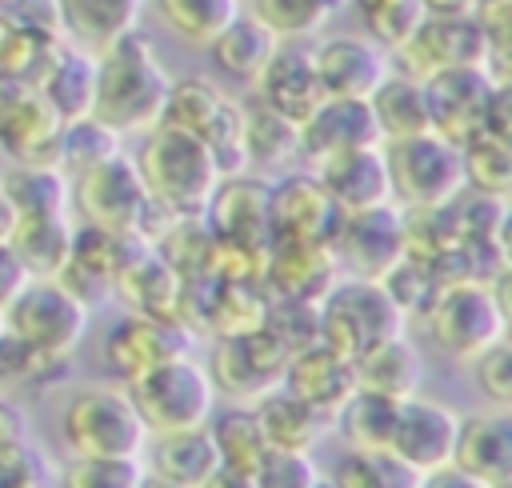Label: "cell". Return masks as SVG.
Returning a JSON list of instances; mask_svg holds the SVG:
<instances>
[{
	"label": "cell",
	"mask_w": 512,
	"mask_h": 488,
	"mask_svg": "<svg viewBox=\"0 0 512 488\" xmlns=\"http://www.w3.org/2000/svg\"><path fill=\"white\" fill-rule=\"evenodd\" d=\"M168 88H172V76L164 72L156 44L140 28H128L124 36H116L96 52L92 116L116 128L120 136L148 132L164 116Z\"/></svg>",
	"instance_id": "1"
},
{
	"label": "cell",
	"mask_w": 512,
	"mask_h": 488,
	"mask_svg": "<svg viewBox=\"0 0 512 488\" xmlns=\"http://www.w3.org/2000/svg\"><path fill=\"white\" fill-rule=\"evenodd\" d=\"M132 164L148 200L160 204L168 216H200L212 188L220 184V168L208 144L164 120L144 132Z\"/></svg>",
	"instance_id": "2"
},
{
	"label": "cell",
	"mask_w": 512,
	"mask_h": 488,
	"mask_svg": "<svg viewBox=\"0 0 512 488\" xmlns=\"http://www.w3.org/2000/svg\"><path fill=\"white\" fill-rule=\"evenodd\" d=\"M68 200L76 204L80 224H92V228H104V232H116V236L136 232L152 244L176 220L160 204L148 200V192L140 184V172L124 152L76 172L68 180Z\"/></svg>",
	"instance_id": "3"
},
{
	"label": "cell",
	"mask_w": 512,
	"mask_h": 488,
	"mask_svg": "<svg viewBox=\"0 0 512 488\" xmlns=\"http://www.w3.org/2000/svg\"><path fill=\"white\" fill-rule=\"evenodd\" d=\"M128 400L140 412L144 428L152 436L160 432H184V428H204L212 420L216 388L208 372L188 356L164 360L140 376L128 380Z\"/></svg>",
	"instance_id": "4"
},
{
	"label": "cell",
	"mask_w": 512,
	"mask_h": 488,
	"mask_svg": "<svg viewBox=\"0 0 512 488\" xmlns=\"http://www.w3.org/2000/svg\"><path fill=\"white\" fill-rule=\"evenodd\" d=\"M404 324L408 316L392 304L380 280L344 276L320 296V340L348 360L388 336H400Z\"/></svg>",
	"instance_id": "5"
},
{
	"label": "cell",
	"mask_w": 512,
	"mask_h": 488,
	"mask_svg": "<svg viewBox=\"0 0 512 488\" xmlns=\"http://www.w3.org/2000/svg\"><path fill=\"white\" fill-rule=\"evenodd\" d=\"M384 164L392 184V204L400 208H444L464 192L460 148L436 132H416L404 140H388Z\"/></svg>",
	"instance_id": "6"
},
{
	"label": "cell",
	"mask_w": 512,
	"mask_h": 488,
	"mask_svg": "<svg viewBox=\"0 0 512 488\" xmlns=\"http://www.w3.org/2000/svg\"><path fill=\"white\" fill-rule=\"evenodd\" d=\"M160 120L192 132L196 140H204L208 152L216 156L220 176L248 172V160H244V112L212 80H204V76L172 80Z\"/></svg>",
	"instance_id": "7"
},
{
	"label": "cell",
	"mask_w": 512,
	"mask_h": 488,
	"mask_svg": "<svg viewBox=\"0 0 512 488\" xmlns=\"http://www.w3.org/2000/svg\"><path fill=\"white\" fill-rule=\"evenodd\" d=\"M4 324L40 356L64 360L80 348L88 332V308L56 280H28L4 308Z\"/></svg>",
	"instance_id": "8"
},
{
	"label": "cell",
	"mask_w": 512,
	"mask_h": 488,
	"mask_svg": "<svg viewBox=\"0 0 512 488\" xmlns=\"http://www.w3.org/2000/svg\"><path fill=\"white\" fill-rule=\"evenodd\" d=\"M428 336L436 340L440 352L456 356V360H476L484 348H492L496 340H504V324L508 312L500 308V300L492 296L488 284H444L428 312Z\"/></svg>",
	"instance_id": "9"
},
{
	"label": "cell",
	"mask_w": 512,
	"mask_h": 488,
	"mask_svg": "<svg viewBox=\"0 0 512 488\" xmlns=\"http://www.w3.org/2000/svg\"><path fill=\"white\" fill-rule=\"evenodd\" d=\"M64 444L76 456H140L148 428L132 408L128 392L84 388L64 408Z\"/></svg>",
	"instance_id": "10"
},
{
	"label": "cell",
	"mask_w": 512,
	"mask_h": 488,
	"mask_svg": "<svg viewBox=\"0 0 512 488\" xmlns=\"http://www.w3.org/2000/svg\"><path fill=\"white\" fill-rule=\"evenodd\" d=\"M388 64L412 80H428L440 68L488 64V36L476 12H428L420 28L388 52Z\"/></svg>",
	"instance_id": "11"
},
{
	"label": "cell",
	"mask_w": 512,
	"mask_h": 488,
	"mask_svg": "<svg viewBox=\"0 0 512 488\" xmlns=\"http://www.w3.org/2000/svg\"><path fill=\"white\" fill-rule=\"evenodd\" d=\"M492 72L484 64H464V68H440L424 80V100H428V124L436 136L452 140L456 148L472 136L484 132V112L492 100Z\"/></svg>",
	"instance_id": "12"
},
{
	"label": "cell",
	"mask_w": 512,
	"mask_h": 488,
	"mask_svg": "<svg viewBox=\"0 0 512 488\" xmlns=\"http://www.w3.org/2000/svg\"><path fill=\"white\" fill-rule=\"evenodd\" d=\"M332 252L348 276L380 280L400 256H404V228H400V204H376L360 212H344L332 232Z\"/></svg>",
	"instance_id": "13"
},
{
	"label": "cell",
	"mask_w": 512,
	"mask_h": 488,
	"mask_svg": "<svg viewBox=\"0 0 512 488\" xmlns=\"http://www.w3.org/2000/svg\"><path fill=\"white\" fill-rule=\"evenodd\" d=\"M340 208L316 180V172H284L268 180V236L272 240H328L340 224Z\"/></svg>",
	"instance_id": "14"
},
{
	"label": "cell",
	"mask_w": 512,
	"mask_h": 488,
	"mask_svg": "<svg viewBox=\"0 0 512 488\" xmlns=\"http://www.w3.org/2000/svg\"><path fill=\"white\" fill-rule=\"evenodd\" d=\"M188 352H192V332L172 316L128 312L124 320L112 324V332L104 340V364L120 380H132V376H140L164 360L188 356Z\"/></svg>",
	"instance_id": "15"
},
{
	"label": "cell",
	"mask_w": 512,
	"mask_h": 488,
	"mask_svg": "<svg viewBox=\"0 0 512 488\" xmlns=\"http://www.w3.org/2000/svg\"><path fill=\"white\" fill-rule=\"evenodd\" d=\"M200 216L216 240L252 244V248L272 244V236H268V180L260 172L220 176V184L212 188Z\"/></svg>",
	"instance_id": "16"
},
{
	"label": "cell",
	"mask_w": 512,
	"mask_h": 488,
	"mask_svg": "<svg viewBox=\"0 0 512 488\" xmlns=\"http://www.w3.org/2000/svg\"><path fill=\"white\" fill-rule=\"evenodd\" d=\"M176 292H180V276L164 264L156 244L136 236V232L120 236V260H116V272H112V296H120L128 304V312L172 316L176 312Z\"/></svg>",
	"instance_id": "17"
},
{
	"label": "cell",
	"mask_w": 512,
	"mask_h": 488,
	"mask_svg": "<svg viewBox=\"0 0 512 488\" xmlns=\"http://www.w3.org/2000/svg\"><path fill=\"white\" fill-rule=\"evenodd\" d=\"M252 88H256L260 104H268L284 120L300 124L324 100L316 60H312V44L308 40H280L272 48L268 64L260 68V76L252 80Z\"/></svg>",
	"instance_id": "18"
},
{
	"label": "cell",
	"mask_w": 512,
	"mask_h": 488,
	"mask_svg": "<svg viewBox=\"0 0 512 488\" xmlns=\"http://www.w3.org/2000/svg\"><path fill=\"white\" fill-rule=\"evenodd\" d=\"M340 280V260L328 240H272L264 260V292L284 300H312Z\"/></svg>",
	"instance_id": "19"
},
{
	"label": "cell",
	"mask_w": 512,
	"mask_h": 488,
	"mask_svg": "<svg viewBox=\"0 0 512 488\" xmlns=\"http://www.w3.org/2000/svg\"><path fill=\"white\" fill-rule=\"evenodd\" d=\"M300 156L308 164H320L328 156L352 152V148H376L384 144L372 120L368 100H352V96H324L300 124Z\"/></svg>",
	"instance_id": "20"
},
{
	"label": "cell",
	"mask_w": 512,
	"mask_h": 488,
	"mask_svg": "<svg viewBox=\"0 0 512 488\" xmlns=\"http://www.w3.org/2000/svg\"><path fill=\"white\" fill-rule=\"evenodd\" d=\"M456 432H460V416L452 408H444L436 400L408 396V400H400L388 452L408 460L416 472H436V468L452 464Z\"/></svg>",
	"instance_id": "21"
},
{
	"label": "cell",
	"mask_w": 512,
	"mask_h": 488,
	"mask_svg": "<svg viewBox=\"0 0 512 488\" xmlns=\"http://www.w3.org/2000/svg\"><path fill=\"white\" fill-rule=\"evenodd\" d=\"M312 60H316L324 96L368 100L372 88L392 72L388 52L380 44H372L368 36H328V40L312 44Z\"/></svg>",
	"instance_id": "22"
},
{
	"label": "cell",
	"mask_w": 512,
	"mask_h": 488,
	"mask_svg": "<svg viewBox=\"0 0 512 488\" xmlns=\"http://www.w3.org/2000/svg\"><path fill=\"white\" fill-rule=\"evenodd\" d=\"M316 180L324 184V192L332 196V204L340 212H360V208H376L392 200V184H388V164H384V148H352L340 156H328L320 164H312Z\"/></svg>",
	"instance_id": "23"
},
{
	"label": "cell",
	"mask_w": 512,
	"mask_h": 488,
	"mask_svg": "<svg viewBox=\"0 0 512 488\" xmlns=\"http://www.w3.org/2000/svg\"><path fill=\"white\" fill-rule=\"evenodd\" d=\"M292 396H300L304 404H312L316 412L324 416H336V408L356 392V372H352V360L340 356L336 348H328L324 340L308 344L304 352H296L284 368V380H280Z\"/></svg>",
	"instance_id": "24"
},
{
	"label": "cell",
	"mask_w": 512,
	"mask_h": 488,
	"mask_svg": "<svg viewBox=\"0 0 512 488\" xmlns=\"http://www.w3.org/2000/svg\"><path fill=\"white\" fill-rule=\"evenodd\" d=\"M32 88L48 100V108L60 120L88 116L92 112V92H96V52H88L72 40H60Z\"/></svg>",
	"instance_id": "25"
},
{
	"label": "cell",
	"mask_w": 512,
	"mask_h": 488,
	"mask_svg": "<svg viewBox=\"0 0 512 488\" xmlns=\"http://www.w3.org/2000/svg\"><path fill=\"white\" fill-rule=\"evenodd\" d=\"M452 464L476 476L488 488H504L512 480V420L508 416H472L460 420Z\"/></svg>",
	"instance_id": "26"
},
{
	"label": "cell",
	"mask_w": 512,
	"mask_h": 488,
	"mask_svg": "<svg viewBox=\"0 0 512 488\" xmlns=\"http://www.w3.org/2000/svg\"><path fill=\"white\" fill-rule=\"evenodd\" d=\"M60 116L48 108V100L36 88H24L12 108L0 120V144L20 164H56V140H60Z\"/></svg>",
	"instance_id": "27"
},
{
	"label": "cell",
	"mask_w": 512,
	"mask_h": 488,
	"mask_svg": "<svg viewBox=\"0 0 512 488\" xmlns=\"http://www.w3.org/2000/svg\"><path fill=\"white\" fill-rule=\"evenodd\" d=\"M264 436L272 448H292V452H312L320 444V436L332 428V416L316 412L312 404H304L300 396H292L284 384H276L272 392H264L252 404Z\"/></svg>",
	"instance_id": "28"
},
{
	"label": "cell",
	"mask_w": 512,
	"mask_h": 488,
	"mask_svg": "<svg viewBox=\"0 0 512 488\" xmlns=\"http://www.w3.org/2000/svg\"><path fill=\"white\" fill-rule=\"evenodd\" d=\"M140 12H144V0H56L64 40L88 52H100L104 44L136 28Z\"/></svg>",
	"instance_id": "29"
},
{
	"label": "cell",
	"mask_w": 512,
	"mask_h": 488,
	"mask_svg": "<svg viewBox=\"0 0 512 488\" xmlns=\"http://www.w3.org/2000/svg\"><path fill=\"white\" fill-rule=\"evenodd\" d=\"M268 316V292L264 284H248V280H216L208 284V300H204V332L216 340H240L252 336L256 328H264Z\"/></svg>",
	"instance_id": "30"
},
{
	"label": "cell",
	"mask_w": 512,
	"mask_h": 488,
	"mask_svg": "<svg viewBox=\"0 0 512 488\" xmlns=\"http://www.w3.org/2000/svg\"><path fill=\"white\" fill-rule=\"evenodd\" d=\"M352 372H356V388H368V392H380L392 400H408L420 388V356L404 332L364 348L352 360Z\"/></svg>",
	"instance_id": "31"
},
{
	"label": "cell",
	"mask_w": 512,
	"mask_h": 488,
	"mask_svg": "<svg viewBox=\"0 0 512 488\" xmlns=\"http://www.w3.org/2000/svg\"><path fill=\"white\" fill-rule=\"evenodd\" d=\"M368 108H372V120H376V132H380L384 144L416 136V132H432L428 100H424V80H412V76H404L396 68L372 88Z\"/></svg>",
	"instance_id": "32"
},
{
	"label": "cell",
	"mask_w": 512,
	"mask_h": 488,
	"mask_svg": "<svg viewBox=\"0 0 512 488\" xmlns=\"http://www.w3.org/2000/svg\"><path fill=\"white\" fill-rule=\"evenodd\" d=\"M276 44H280V40H276L252 12H240V16H232V20L224 24V32L208 44V56H212V64H216L224 76H232V80H240V84H252V80L260 76V68L268 64V56H272Z\"/></svg>",
	"instance_id": "33"
},
{
	"label": "cell",
	"mask_w": 512,
	"mask_h": 488,
	"mask_svg": "<svg viewBox=\"0 0 512 488\" xmlns=\"http://www.w3.org/2000/svg\"><path fill=\"white\" fill-rule=\"evenodd\" d=\"M12 252L20 256V264L28 268L32 280H52L72 252V224L68 216H20L12 236H8Z\"/></svg>",
	"instance_id": "34"
},
{
	"label": "cell",
	"mask_w": 512,
	"mask_h": 488,
	"mask_svg": "<svg viewBox=\"0 0 512 488\" xmlns=\"http://www.w3.org/2000/svg\"><path fill=\"white\" fill-rule=\"evenodd\" d=\"M216 468H220V456H216V444L208 436V424L184 428V432H160L152 444V472L172 480V484L200 488Z\"/></svg>",
	"instance_id": "35"
},
{
	"label": "cell",
	"mask_w": 512,
	"mask_h": 488,
	"mask_svg": "<svg viewBox=\"0 0 512 488\" xmlns=\"http://www.w3.org/2000/svg\"><path fill=\"white\" fill-rule=\"evenodd\" d=\"M396 412L400 400L356 388L332 416V428H340V436L348 440L352 452H380L392 444V428H396Z\"/></svg>",
	"instance_id": "36"
},
{
	"label": "cell",
	"mask_w": 512,
	"mask_h": 488,
	"mask_svg": "<svg viewBox=\"0 0 512 488\" xmlns=\"http://www.w3.org/2000/svg\"><path fill=\"white\" fill-rule=\"evenodd\" d=\"M244 112V160L248 172H272V168H288V160L300 156V132L292 120H284L280 112H272L268 104H248Z\"/></svg>",
	"instance_id": "37"
},
{
	"label": "cell",
	"mask_w": 512,
	"mask_h": 488,
	"mask_svg": "<svg viewBox=\"0 0 512 488\" xmlns=\"http://www.w3.org/2000/svg\"><path fill=\"white\" fill-rule=\"evenodd\" d=\"M152 4L160 24L192 48H208L224 32V24L244 12L240 0H152Z\"/></svg>",
	"instance_id": "38"
},
{
	"label": "cell",
	"mask_w": 512,
	"mask_h": 488,
	"mask_svg": "<svg viewBox=\"0 0 512 488\" xmlns=\"http://www.w3.org/2000/svg\"><path fill=\"white\" fill-rule=\"evenodd\" d=\"M208 436L216 444L220 464L232 468V472H244V476H252L256 464L264 460V452L272 448L268 436H264V428H260V420H256V412L252 408H240V404H232L228 412H220L212 420Z\"/></svg>",
	"instance_id": "39"
},
{
	"label": "cell",
	"mask_w": 512,
	"mask_h": 488,
	"mask_svg": "<svg viewBox=\"0 0 512 488\" xmlns=\"http://www.w3.org/2000/svg\"><path fill=\"white\" fill-rule=\"evenodd\" d=\"M208 380H212V388L216 392H224L232 404H240V408H252L264 392H272L280 380H272L268 372H260L256 364H252V356L244 352V344L240 340H216V348H212V360H208Z\"/></svg>",
	"instance_id": "40"
},
{
	"label": "cell",
	"mask_w": 512,
	"mask_h": 488,
	"mask_svg": "<svg viewBox=\"0 0 512 488\" xmlns=\"http://www.w3.org/2000/svg\"><path fill=\"white\" fill-rule=\"evenodd\" d=\"M0 184L20 216H60L68 208V176L56 164H16Z\"/></svg>",
	"instance_id": "41"
},
{
	"label": "cell",
	"mask_w": 512,
	"mask_h": 488,
	"mask_svg": "<svg viewBox=\"0 0 512 488\" xmlns=\"http://www.w3.org/2000/svg\"><path fill=\"white\" fill-rule=\"evenodd\" d=\"M120 152V132L108 128L104 120H96L92 112L88 116H76V120H64L60 124V140H56V168L72 180L76 172L108 160Z\"/></svg>",
	"instance_id": "42"
},
{
	"label": "cell",
	"mask_w": 512,
	"mask_h": 488,
	"mask_svg": "<svg viewBox=\"0 0 512 488\" xmlns=\"http://www.w3.org/2000/svg\"><path fill=\"white\" fill-rule=\"evenodd\" d=\"M344 8L348 0H248V12L276 40H308Z\"/></svg>",
	"instance_id": "43"
},
{
	"label": "cell",
	"mask_w": 512,
	"mask_h": 488,
	"mask_svg": "<svg viewBox=\"0 0 512 488\" xmlns=\"http://www.w3.org/2000/svg\"><path fill=\"white\" fill-rule=\"evenodd\" d=\"M420 480L424 472H416L408 460H400L388 448L348 452L332 472V488H420Z\"/></svg>",
	"instance_id": "44"
},
{
	"label": "cell",
	"mask_w": 512,
	"mask_h": 488,
	"mask_svg": "<svg viewBox=\"0 0 512 488\" xmlns=\"http://www.w3.org/2000/svg\"><path fill=\"white\" fill-rule=\"evenodd\" d=\"M460 168H464V188L488 192V196H508V188H512V144L480 132V136L460 144Z\"/></svg>",
	"instance_id": "45"
},
{
	"label": "cell",
	"mask_w": 512,
	"mask_h": 488,
	"mask_svg": "<svg viewBox=\"0 0 512 488\" xmlns=\"http://www.w3.org/2000/svg\"><path fill=\"white\" fill-rule=\"evenodd\" d=\"M156 252L164 256V264L188 280V276H204L208 272V256H212V232L204 224V216H176L160 240H156Z\"/></svg>",
	"instance_id": "46"
},
{
	"label": "cell",
	"mask_w": 512,
	"mask_h": 488,
	"mask_svg": "<svg viewBox=\"0 0 512 488\" xmlns=\"http://www.w3.org/2000/svg\"><path fill=\"white\" fill-rule=\"evenodd\" d=\"M364 16V32L372 44H380L384 52H396L428 16L424 0H368L360 4Z\"/></svg>",
	"instance_id": "47"
},
{
	"label": "cell",
	"mask_w": 512,
	"mask_h": 488,
	"mask_svg": "<svg viewBox=\"0 0 512 488\" xmlns=\"http://www.w3.org/2000/svg\"><path fill=\"white\" fill-rule=\"evenodd\" d=\"M452 228L460 240H504V220H508V196H488V192H460L448 204Z\"/></svg>",
	"instance_id": "48"
},
{
	"label": "cell",
	"mask_w": 512,
	"mask_h": 488,
	"mask_svg": "<svg viewBox=\"0 0 512 488\" xmlns=\"http://www.w3.org/2000/svg\"><path fill=\"white\" fill-rule=\"evenodd\" d=\"M264 328L296 356L308 344L320 340V304L312 300H284V296H268V316Z\"/></svg>",
	"instance_id": "49"
},
{
	"label": "cell",
	"mask_w": 512,
	"mask_h": 488,
	"mask_svg": "<svg viewBox=\"0 0 512 488\" xmlns=\"http://www.w3.org/2000/svg\"><path fill=\"white\" fill-rule=\"evenodd\" d=\"M380 284H384V292L392 296V304H396L404 316H424L428 304H432V296L440 292V284H436V276L428 272V264H424V260H412V256H400V260L380 276Z\"/></svg>",
	"instance_id": "50"
},
{
	"label": "cell",
	"mask_w": 512,
	"mask_h": 488,
	"mask_svg": "<svg viewBox=\"0 0 512 488\" xmlns=\"http://www.w3.org/2000/svg\"><path fill=\"white\" fill-rule=\"evenodd\" d=\"M144 464L136 456H76L60 484L64 488H136Z\"/></svg>",
	"instance_id": "51"
},
{
	"label": "cell",
	"mask_w": 512,
	"mask_h": 488,
	"mask_svg": "<svg viewBox=\"0 0 512 488\" xmlns=\"http://www.w3.org/2000/svg\"><path fill=\"white\" fill-rule=\"evenodd\" d=\"M316 480H320V472H316L312 456L292 452V448H268L252 472L256 488H312Z\"/></svg>",
	"instance_id": "52"
},
{
	"label": "cell",
	"mask_w": 512,
	"mask_h": 488,
	"mask_svg": "<svg viewBox=\"0 0 512 488\" xmlns=\"http://www.w3.org/2000/svg\"><path fill=\"white\" fill-rule=\"evenodd\" d=\"M476 388L496 408L512 404V348H508V340H496L492 348H484L476 356Z\"/></svg>",
	"instance_id": "53"
},
{
	"label": "cell",
	"mask_w": 512,
	"mask_h": 488,
	"mask_svg": "<svg viewBox=\"0 0 512 488\" xmlns=\"http://www.w3.org/2000/svg\"><path fill=\"white\" fill-rule=\"evenodd\" d=\"M56 364H60V360L40 356L32 344H24L20 336H12V332L4 328V336H0V380H8V384L44 380V376H48Z\"/></svg>",
	"instance_id": "54"
},
{
	"label": "cell",
	"mask_w": 512,
	"mask_h": 488,
	"mask_svg": "<svg viewBox=\"0 0 512 488\" xmlns=\"http://www.w3.org/2000/svg\"><path fill=\"white\" fill-rule=\"evenodd\" d=\"M20 452H28V420L8 396H0V460H12Z\"/></svg>",
	"instance_id": "55"
},
{
	"label": "cell",
	"mask_w": 512,
	"mask_h": 488,
	"mask_svg": "<svg viewBox=\"0 0 512 488\" xmlns=\"http://www.w3.org/2000/svg\"><path fill=\"white\" fill-rule=\"evenodd\" d=\"M28 280H32V276H28V268L20 264V256L12 252V244L0 240V308H8L12 296H16Z\"/></svg>",
	"instance_id": "56"
},
{
	"label": "cell",
	"mask_w": 512,
	"mask_h": 488,
	"mask_svg": "<svg viewBox=\"0 0 512 488\" xmlns=\"http://www.w3.org/2000/svg\"><path fill=\"white\" fill-rule=\"evenodd\" d=\"M484 132H488V136H496V140H508V136H512L508 84H496V88H492V100H488V112H484Z\"/></svg>",
	"instance_id": "57"
},
{
	"label": "cell",
	"mask_w": 512,
	"mask_h": 488,
	"mask_svg": "<svg viewBox=\"0 0 512 488\" xmlns=\"http://www.w3.org/2000/svg\"><path fill=\"white\" fill-rule=\"evenodd\" d=\"M420 488H488V484H480L476 476L460 472L456 464H444V468H436V472H424Z\"/></svg>",
	"instance_id": "58"
},
{
	"label": "cell",
	"mask_w": 512,
	"mask_h": 488,
	"mask_svg": "<svg viewBox=\"0 0 512 488\" xmlns=\"http://www.w3.org/2000/svg\"><path fill=\"white\" fill-rule=\"evenodd\" d=\"M200 488H256V484H252V476L232 472V468H224V464H220V468H216Z\"/></svg>",
	"instance_id": "59"
},
{
	"label": "cell",
	"mask_w": 512,
	"mask_h": 488,
	"mask_svg": "<svg viewBox=\"0 0 512 488\" xmlns=\"http://www.w3.org/2000/svg\"><path fill=\"white\" fill-rule=\"evenodd\" d=\"M16 220H20V212H16V204L8 200V192H4V184H0V240H8V236H12Z\"/></svg>",
	"instance_id": "60"
},
{
	"label": "cell",
	"mask_w": 512,
	"mask_h": 488,
	"mask_svg": "<svg viewBox=\"0 0 512 488\" xmlns=\"http://www.w3.org/2000/svg\"><path fill=\"white\" fill-rule=\"evenodd\" d=\"M480 0H424L428 12H472Z\"/></svg>",
	"instance_id": "61"
},
{
	"label": "cell",
	"mask_w": 512,
	"mask_h": 488,
	"mask_svg": "<svg viewBox=\"0 0 512 488\" xmlns=\"http://www.w3.org/2000/svg\"><path fill=\"white\" fill-rule=\"evenodd\" d=\"M136 488H184V484H172V480H164V476H156V472H152V476H148V472H144V476H140V484H136Z\"/></svg>",
	"instance_id": "62"
},
{
	"label": "cell",
	"mask_w": 512,
	"mask_h": 488,
	"mask_svg": "<svg viewBox=\"0 0 512 488\" xmlns=\"http://www.w3.org/2000/svg\"><path fill=\"white\" fill-rule=\"evenodd\" d=\"M4 328H8V324H4V308H0V336H4Z\"/></svg>",
	"instance_id": "63"
},
{
	"label": "cell",
	"mask_w": 512,
	"mask_h": 488,
	"mask_svg": "<svg viewBox=\"0 0 512 488\" xmlns=\"http://www.w3.org/2000/svg\"><path fill=\"white\" fill-rule=\"evenodd\" d=\"M348 4H356V8H360V4H368V0H348Z\"/></svg>",
	"instance_id": "64"
}]
</instances>
